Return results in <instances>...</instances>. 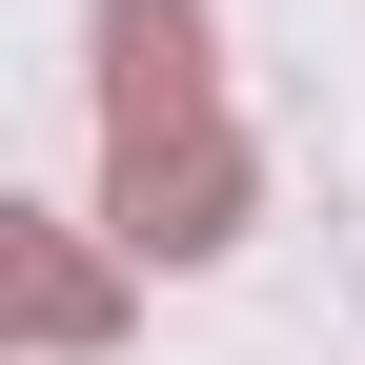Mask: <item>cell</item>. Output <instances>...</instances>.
<instances>
[{"label": "cell", "instance_id": "6da1fadb", "mask_svg": "<svg viewBox=\"0 0 365 365\" xmlns=\"http://www.w3.org/2000/svg\"><path fill=\"white\" fill-rule=\"evenodd\" d=\"M102 203L143 264L244 244V122L203 81V0H102Z\"/></svg>", "mask_w": 365, "mask_h": 365}, {"label": "cell", "instance_id": "7a4b0ae2", "mask_svg": "<svg viewBox=\"0 0 365 365\" xmlns=\"http://www.w3.org/2000/svg\"><path fill=\"white\" fill-rule=\"evenodd\" d=\"M0 264H21V345H102V264H81L61 223H21Z\"/></svg>", "mask_w": 365, "mask_h": 365}]
</instances>
